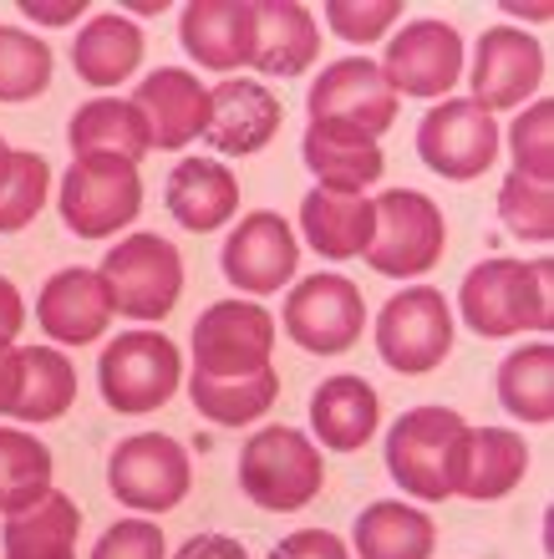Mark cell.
<instances>
[{"mask_svg":"<svg viewBox=\"0 0 554 559\" xmlns=\"http://www.w3.org/2000/svg\"><path fill=\"white\" fill-rule=\"evenodd\" d=\"M184 382V356L158 331H122L97 356V392L113 413H158Z\"/></svg>","mask_w":554,"mask_h":559,"instance_id":"5","label":"cell"},{"mask_svg":"<svg viewBox=\"0 0 554 559\" xmlns=\"http://www.w3.org/2000/svg\"><path fill=\"white\" fill-rule=\"evenodd\" d=\"M498 219L514 239H534L550 245L554 239V193L550 183H534L524 174H509L498 183Z\"/></svg>","mask_w":554,"mask_h":559,"instance_id":"37","label":"cell"},{"mask_svg":"<svg viewBox=\"0 0 554 559\" xmlns=\"http://www.w3.org/2000/svg\"><path fill=\"white\" fill-rule=\"evenodd\" d=\"M15 386H21V346L0 341V413L15 407Z\"/></svg>","mask_w":554,"mask_h":559,"instance_id":"44","label":"cell"},{"mask_svg":"<svg viewBox=\"0 0 554 559\" xmlns=\"http://www.w3.org/2000/svg\"><path fill=\"white\" fill-rule=\"evenodd\" d=\"M5 153H11V147H5V138H0V163H5Z\"/></svg>","mask_w":554,"mask_h":559,"instance_id":"46","label":"cell"},{"mask_svg":"<svg viewBox=\"0 0 554 559\" xmlns=\"http://www.w3.org/2000/svg\"><path fill=\"white\" fill-rule=\"evenodd\" d=\"M174 559H249V555L239 539H229V534H193Z\"/></svg>","mask_w":554,"mask_h":559,"instance_id":"42","label":"cell"},{"mask_svg":"<svg viewBox=\"0 0 554 559\" xmlns=\"http://www.w3.org/2000/svg\"><path fill=\"white\" fill-rule=\"evenodd\" d=\"M458 316L468 331L498 341L519 336V331H554V260H509V254H488L483 265L463 275L458 290Z\"/></svg>","mask_w":554,"mask_h":559,"instance_id":"1","label":"cell"},{"mask_svg":"<svg viewBox=\"0 0 554 559\" xmlns=\"http://www.w3.org/2000/svg\"><path fill=\"white\" fill-rule=\"evenodd\" d=\"M438 530L423 509L402 499H377L356 514V559H433Z\"/></svg>","mask_w":554,"mask_h":559,"instance_id":"28","label":"cell"},{"mask_svg":"<svg viewBox=\"0 0 554 559\" xmlns=\"http://www.w3.org/2000/svg\"><path fill=\"white\" fill-rule=\"evenodd\" d=\"M377 67L392 97H448L463 76V36L448 21H412L387 41Z\"/></svg>","mask_w":554,"mask_h":559,"instance_id":"13","label":"cell"},{"mask_svg":"<svg viewBox=\"0 0 554 559\" xmlns=\"http://www.w3.org/2000/svg\"><path fill=\"white\" fill-rule=\"evenodd\" d=\"M468 82H473V103H479L483 112L524 107L544 82L540 36H529V31H519V26L483 31L479 51H473V67H468Z\"/></svg>","mask_w":554,"mask_h":559,"instance_id":"15","label":"cell"},{"mask_svg":"<svg viewBox=\"0 0 554 559\" xmlns=\"http://www.w3.org/2000/svg\"><path fill=\"white\" fill-rule=\"evenodd\" d=\"M285 336L310 356H346L366 331V300L346 275H306L285 295Z\"/></svg>","mask_w":554,"mask_h":559,"instance_id":"10","label":"cell"},{"mask_svg":"<svg viewBox=\"0 0 554 559\" xmlns=\"http://www.w3.org/2000/svg\"><path fill=\"white\" fill-rule=\"evenodd\" d=\"M132 107H138L148 122V143L163 147V153H178V147H189L193 138H204L209 87L193 72L158 67V72H148L143 82H138Z\"/></svg>","mask_w":554,"mask_h":559,"instance_id":"19","label":"cell"},{"mask_svg":"<svg viewBox=\"0 0 554 559\" xmlns=\"http://www.w3.org/2000/svg\"><path fill=\"white\" fill-rule=\"evenodd\" d=\"M21 325H26V300H21V290L11 280L0 275V341H15Z\"/></svg>","mask_w":554,"mask_h":559,"instance_id":"43","label":"cell"},{"mask_svg":"<svg viewBox=\"0 0 554 559\" xmlns=\"http://www.w3.org/2000/svg\"><path fill=\"white\" fill-rule=\"evenodd\" d=\"M554 103H529V112H519L509 128V153H514V174L550 183L554 178Z\"/></svg>","mask_w":554,"mask_h":559,"instance_id":"38","label":"cell"},{"mask_svg":"<svg viewBox=\"0 0 554 559\" xmlns=\"http://www.w3.org/2000/svg\"><path fill=\"white\" fill-rule=\"evenodd\" d=\"M498 402L504 413L519 417V423H554V346L550 341H534V346H519L498 361Z\"/></svg>","mask_w":554,"mask_h":559,"instance_id":"31","label":"cell"},{"mask_svg":"<svg viewBox=\"0 0 554 559\" xmlns=\"http://www.w3.org/2000/svg\"><path fill=\"white\" fill-rule=\"evenodd\" d=\"M417 158L438 178L468 183L494 168L498 158V122L473 97H448L417 122Z\"/></svg>","mask_w":554,"mask_h":559,"instance_id":"12","label":"cell"},{"mask_svg":"<svg viewBox=\"0 0 554 559\" xmlns=\"http://www.w3.org/2000/svg\"><path fill=\"white\" fill-rule=\"evenodd\" d=\"M377 224H372V245L362 250V260L377 275L408 280V275H427L448 250V219L443 209L417 189H392L372 199Z\"/></svg>","mask_w":554,"mask_h":559,"instance_id":"4","label":"cell"},{"mask_svg":"<svg viewBox=\"0 0 554 559\" xmlns=\"http://www.w3.org/2000/svg\"><path fill=\"white\" fill-rule=\"evenodd\" d=\"M46 193H51V163L31 147H11L0 163V235L26 229L46 209Z\"/></svg>","mask_w":554,"mask_h":559,"instance_id":"35","label":"cell"},{"mask_svg":"<svg viewBox=\"0 0 554 559\" xmlns=\"http://www.w3.org/2000/svg\"><path fill=\"white\" fill-rule=\"evenodd\" d=\"M113 310L132 321H163L184 295V254L163 235H122V245L107 250L97 265Z\"/></svg>","mask_w":554,"mask_h":559,"instance_id":"7","label":"cell"},{"mask_svg":"<svg viewBox=\"0 0 554 559\" xmlns=\"http://www.w3.org/2000/svg\"><path fill=\"white\" fill-rule=\"evenodd\" d=\"M51 46L36 31L0 26V103H36L51 87Z\"/></svg>","mask_w":554,"mask_h":559,"instance_id":"36","label":"cell"},{"mask_svg":"<svg viewBox=\"0 0 554 559\" xmlns=\"http://www.w3.org/2000/svg\"><path fill=\"white\" fill-rule=\"evenodd\" d=\"M163 204L178 229L189 235H214L239 214V178L220 158H178L163 189Z\"/></svg>","mask_w":554,"mask_h":559,"instance_id":"21","label":"cell"},{"mask_svg":"<svg viewBox=\"0 0 554 559\" xmlns=\"http://www.w3.org/2000/svg\"><path fill=\"white\" fill-rule=\"evenodd\" d=\"M76 402V371L57 346H21V386L11 417L21 423H57Z\"/></svg>","mask_w":554,"mask_h":559,"instance_id":"32","label":"cell"},{"mask_svg":"<svg viewBox=\"0 0 554 559\" xmlns=\"http://www.w3.org/2000/svg\"><path fill=\"white\" fill-rule=\"evenodd\" d=\"M452 352V310L448 295L433 285H408L377 310V356L402 377H423L443 367Z\"/></svg>","mask_w":554,"mask_h":559,"instance_id":"8","label":"cell"},{"mask_svg":"<svg viewBox=\"0 0 554 559\" xmlns=\"http://www.w3.org/2000/svg\"><path fill=\"white\" fill-rule=\"evenodd\" d=\"M264 559H351V549L331 530H295L285 534Z\"/></svg>","mask_w":554,"mask_h":559,"instance_id":"41","label":"cell"},{"mask_svg":"<svg viewBox=\"0 0 554 559\" xmlns=\"http://www.w3.org/2000/svg\"><path fill=\"white\" fill-rule=\"evenodd\" d=\"M193 468L189 453L178 448L174 438L163 432H138V438H122L107 457V488L122 509H138V514H168L189 499Z\"/></svg>","mask_w":554,"mask_h":559,"instance_id":"9","label":"cell"},{"mask_svg":"<svg viewBox=\"0 0 554 559\" xmlns=\"http://www.w3.org/2000/svg\"><path fill=\"white\" fill-rule=\"evenodd\" d=\"M468 423L452 407H412L387 432V473L412 499L443 503L458 488Z\"/></svg>","mask_w":554,"mask_h":559,"instance_id":"2","label":"cell"},{"mask_svg":"<svg viewBox=\"0 0 554 559\" xmlns=\"http://www.w3.org/2000/svg\"><path fill=\"white\" fill-rule=\"evenodd\" d=\"M529 473V442L509 427H468V448H463V468H458V488L473 503L504 499L524 484Z\"/></svg>","mask_w":554,"mask_h":559,"instance_id":"26","label":"cell"},{"mask_svg":"<svg viewBox=\"0 0 554 559\" xmlns=\"http://www.w3.org/2000/svg\"><path fill=\"white\" fill-rule=\"evenodd\" d=\"M321 57L316 15L300 0H260L255 5V57L249 67L264 76H300Z\"/></svg>","mask_w":554,"mask_h":559,"instance_id":"23","label":"cell"},{"mask_svg":"<svg viewBox=\"0 0 554 559\" xmlns=\"http://www.w3.org/2000/svg\"><path fill=\"white\" fill-rule=\"evenodd\" d=\"M300 158L316 174V189L335 193H366L387 168L377 138L335 118H310L306 138H300Z\"/></svg>","mask_w":554,"mask_h":559,"instance_id":"20","label":"cell"},{"mask_svg":"<svg viewBox=\"0 0 554 559\" xmlns=\"http://www.w3.org/2000/svg\"><path fill=\"white\" fill-rule=\"evenodd\" d=\"M372 224L377 209L366 193H335V189H310L300 199V235L321 260H362L372 245Z\"/></svg>","mask_w":554,"mask_h":559,"instance_id":"25","label":"cell"},{"mask_svg":"<svg viewBox=\"0 0 554 559\" xmlns=\"http://www.w3.org/2000/svg\"><path fill=\"white\" fill-rule=\"evenodd\" d=\"M72 559H76V555H72Z\"/></svg>","mask_w":554,"mask_h":559,"instance_id":"47","label":"cell"},{"mask_svg":"<svg viewBox=\"0 0 554 559\" xmlns=\"http://www.w3.org/2000/svg\"><path fill=\"white\" fill-rule=\"evenodd\" d=\"M92 559H168V545L153 519H122L92 545Z\"/></svg>","mask_w":554,"mask_h":559,"instance_id":"40","label":"cell"},{"mask_svg":"<svg viewBox=\"0 0 554 559\" xmlns=\"http://www.w3.org/2000/svg\"><path fill=\"white\" fill-rule=\"evenodd\" d=\"M306 112L310 118L351 122V128L381 138L397 122V97L381 82V67L372 57H341V61H326V72L310 82Z\"/></svg>","mask_w":554,"mask_h":559,"instance_id":"16","label":"cell"},{"mask_svg":"<svg viewBox=\"0 0 554 559\" xmlns=\"http://www.w3.org/2000/svg\"><path fill=\"white\" fill-rule=\"evenodd\" d=\"M57 209H61V219H67V229L82 239L122 235V229L143 214V178H138V163L107 158V153L76 158L72 168L61 174Z\"/></svg>","mask_w":554,"mask_h":559,"instance_id":"6","label":"cell"},{"mask_svg":"<svg viewBox=\"0 0 554 559\" xmlns=\"http://www.w3.org/2000/svg\"><path fill=\"white\" fill-rule=\"evenodd\" d=\"M275 392H280L275 367H260L249 377H204V371L189 377V397L199 407V417L220 427H245L255 417H264L275 407Z\"/></svg>","mask_w":554,"mask_h":559,"instance_id":"33","label":"cell"},{"mask_svg":"<svg viewBox=\"0 0 554 559\" xmlns=\"http://www.w3.org/2000/svg\"><path fill=\"white\" fill-rule=\"evenodd\" d=\"M377 423H381V397L377 386L366 377H326L316 392H310V427L316 438L331 448V453H356L366 442L377 438Z\"/></svg>","mask_w":554,"mask_h":559,"instance_id":"24","label":"cell"},{"mask_svg":"<svg viewBox=\"0 0 554 559\" xmlns=\"http://www.w3.org/2000/svg\"><path fill=\"white\" fill-rule=\"evenodd\" d=\"M46 493H51V448L21 427H0V514H21Z\"/></svg>","mask_w":554,"mask_h":559,"instance_id":"34","label":"cell"},{"mask_svg":"<svg viewBox=\"0 0 554 559\" xmlns=\"http://www.w3.org/2000/svg\"><path fill=\"white\" fill-rule=\"evenodd\" d=\"M67 138H72V153L76 158H92V153H107V158H128L138 163L148 153V122L143 112L132 103H122V97H92V103H82L72 112V128H67Z\"/></svg>","mask_w":554,"mask_h":559,"instance_id":"30","label":"cell"},{"mask_svg":"<svg viewBox=\"0 0 554 559\" xmlns=\"http://www.w3.org/2000/svg\"><path fill=\"white\" fill-rule=\"evenodd\" d=\"M178 41L204 72H245L255 57V5L249 0H189L178 11Z\"/></svg>","mask_w":554,"mask_h":559,"instance_id":"18","label":"cell"},{"mask_svg":"<svg viewBox=\"0 0 554 559\" xmlns=\"http://www.w3.org/2000/svg\"><path fill=\"white\" fill-rule=\"evenodd\" d=\"M36 321L51 341L61 346H87L107 331L113 321V300H107V285L97 270H57V275L42 285V300H36Z\"/></svg>","mask_w":554,"mask_h":559,"instance_id":"22","label":"cell"},{"mask_svg":"<svg viewBox=\"0 0 554 559\" xmlns=\"http://www.w3.org/2000/svg\"><path fill=\"white\" fill-rule=\"evenodd\" d=\"M326 484L321 448L295 427H260L239 453V488L264 514H295L306 509Z\"/></svg>","mask_w":554,"mask_h":559,"instance_id":"3","label":"cell"},{"mask_svg":"<svg viewBox=\"0 0 554 559\" xmlns=\"http://www.w3.org/2000/svg\"><path fill=\"white\" fill-rule=\"evenodd\" d=\"M21 11H26L31 21H42V26H72V21H82L87 0H82V5H36V0H26Z\"/></svg>","mask_w":554,"mask_h":559,"instance_id":"45","label":"cell"},{"mask_svg":"<svg viewBox=\"0 0 554 559\" xmlns=\"http://www.w3.org/2000/svg\"><path fill=\"white\" fill-rule=\"evenodd\" d=\"M72 61H76V76L92 82V87H122L143 67V31L132 26L122 11L92 15L87 26L76 31Z\"/></svg>","mask_w":554,"mask_h":559,"instance_id":"27","label":"cell"},{"mask_svg":"<svg viewBox=\"0 0 554 559\" xmlns=\"http://www.w3.org/2000/svg\"><path fill=\"white\" fill-rule=\"evenodd\" d=\"M397 15H402L397 0H372V5H366V0L362 5H356V0H331V5H326V26L356 46H372L397 26Z\"/></svg>","mask_w":554,"mask_h":559,"instance_id":"39","label":"cell"},{"mask_svg":"<svg viewBox=\"0 0 554 559\" xmlns=\"http://www.w3.org/2000/svg\"><path fill=\"white\" fill-rule=\"evenodd\" d=\"M275 316L255 300H214L193 325V371L204 377H249L270 367Z\"/></svg>","mask_w":554,"mask_h":559,"instance_id":"11","label":"cell"},{"mask_svg":"<svg viewBox=\"0 0 554 559\" xmlns=\"http://www.w3.org/2000/svg\"><path fill=\"white\" fill-rule=\"evenodd\" d=\"M76 530H82L76 503L51 488L42 503H31V509H21V514L5 519L0 545H5V559H72L76 555Z\"/></svg>","mask_w":554,"mask_h":559,"instance_id":"29","label":"cell"},{"mask_svg":"<svg viewBox=\"0 0 554 559\" xmlns=\"http://www.w3.org/2000/svg\"><path fill=\"white\" fill-rule=\"evenodd\" d=\"M285 122V107L264 82H249V76H224L220 87H209V122H204V143L214 153H229V158H249L270 147V138L280 133Z\"/></svg>","mask_w":554,"mask_h":559,"instance_id":"17","label":"cell"},{"mask_svg":"<svg viewBox=\"0 0 554 559\" xmlns=\"http://www.w3.org/2000/svg\"><path fill=\"white\" fill-rule=\"evenodd\" d=\"M295 265H300V239H295V229L285 224V214H275V209L245 214L220 250L224 280L239 285V290H249V295L285 290L295 280Z\"/></svg>","mask_w":554,"mask_h":559,"instance_id":"14","label":"cell"}]
</instances>
